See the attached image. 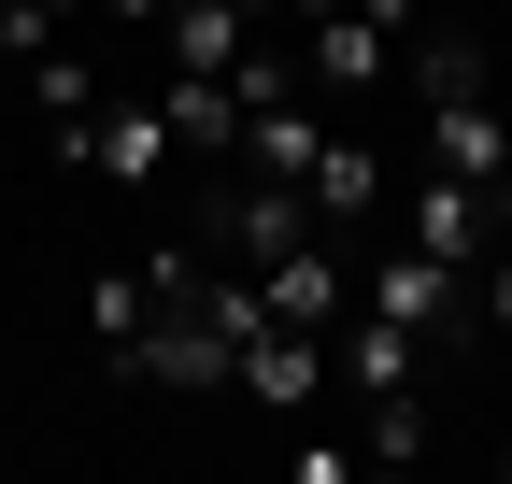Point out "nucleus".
I'll use <instances>...</instances> for the list:
<instances>
[{"instance_id": "obj_4", "label": "nucleus", "mask_w": 512, "mask_h": 484, "mask_svg": "<svg viewBox=\"0 0 512 484\" xmlns=\"http://www.w3.org/2000/svg\"><path fill=\"white\" fill-rule=\"evenodd\" d=\"M256 299H271L285 328H328V314H356V271L328 257V228H299L285 257H256Z\"/></svg>"}, {"instance_id": "obj_3", "label": "nucleus", "mask_w": 512, "mask_h": 484, "mask_svg": "<svg viewBox=\"0 0 512 484\" xmlns=\"http://www.w3.org/2000/svg\"><path fill=\"white\" fill-rule=\"evenodd\" d=\"M200 228H214L200 257H242V271H256V257H285V242H299V228H328V214H313V200L285 186V171H256V186H228Z\"/></svg>"}, {"instance_id": "obj_16", "label": "nucleus", "mask_w": 512, "mask_h": 484, "mask_svg": "<svg viewBox=\"0 0 512 484\" xmlns=\"http://www.w3.org/2000/svg\"><path fill=\"white\" fill-rule=\"evenodd\" d=\"M86 15H128V29H157V15H171V0H86Z\"/></svg>"}, {"instance_id": "obj_9", "label": "nucleus", "mask_w": 512, "mask_h": 484, "mask_svg": "<svg viewBox=\"0 0 512 484\" xmlns=\"http://www.w3.org/2000/svg\"><path fill=\"white\" fill-rule=\"evenodd\" d=\"M157 43H171V72H228V57L256 43V15H228V0H171Z\"/></svg>"}, {"instance_id": "obj_17", "label": "nucleus", "mask_w": 512, "mask_h": 484, "mask_svg": "<svg viewBox=\"0 0 512 484\" xmlns=\"http://www.w3.org/2000/svg\"><path fill=\"white\" fill-rule=\"evenodd\" d=\"M15 72H29V57H15V43H0V100H15Z\"/></svg>"}, {"instance_id": "obj_7", "label": "nucleus", "mask_w": 512, "mask_h": 484, "mask_svg": "<svg viewBox=\"0 0 512 484\" xmlns=\"http://www.w3.org/2000/svg\"><path fill=\"white\" fill-rule=\"evenodd\" d=\"M399 242H427V257H484V242H498V214H484V186H456V171H427V186H413V214H399Z\"/></svg>"}, {"instance_id": "obj_10", "label": "nucleus", "mask_w": 512, "mask_h": 484, "mask_svg": "<svg viewBox=\"0 0 512 484\" xmlns=\"http://www.w3.org/2000/svg\"><path fill=\"white\" fill-rule=\"evenodd\" d=\"M313 143H328V129H313V100H299V86H285V100H242V157H256V171H285V186H299Z\"/></svg>"}, {"instance_id": "obj_13", "label": "nucleus", "mask_w": 512, "mask_h": 484, "mask_svg": "<svg viewBox=\"0 0 512 484\" xmlns=\"http://www.w3.org/2000/svg\"><path fill=\"white\" fill-rule=\"evenodd\" d=\"M342 385H356V399H399V385H413V328L356 314V328H342Z\"/></svg>"}, {"instance_id": "obj_6", "label": "nucleus", "mask_w": 512, "mask_h": 484, "mask_svg": "<svg viewBox=\"0 0 512 484\" xmlns=\"http://www.w3.org/2000/svg\"><path fill=\"white\" fill-rule=\"evenodd\" d=\"M427 157L456 171V186H498V171H512V114H498V86H470V100H427Z\"/></svg>"}, {"instance_id": "obj_15", "label": "nucleus", "mask_w": 512, "mask_h": 484, "mask_svg": "<svg viewBox=\"0 0 512 484\" xmlns=\"http://www.w3.org/2000/svg\"><path fill=\"white\" fill-rule=\"evenodd\" d=\"M143 314H157V285H143V271H100V285H86V328H100V356L143 328Z\"/></svg>"}, {"instance_id": "obj_1", "label": "nucleus", "mask_w": 512, "mask_h": 484, "mask_svg": "<svg viewBox=\"0 0 512 484\" xmlns=\"http://www.w3.org/2000/svg\"><path fill=\"white\" fill-rule=\"evenodd\" d=\"M57 157L72 171H100V186H128V200H157L171 186V129H157V100H100V114H72V129H57Z\"/></svg>"}, {"instance_id": "obj_12", "label": "nucleus", "mask_w": 512, "mask_h": 484, "mask_svg": "<svg viewBox=\"0 0 512 484\" xmlns=\"http://www.w3.org/2000/svg\"><path fill=\"white\" fill-rule=\"evenodd\" d=\"M299 200H313V214H370V200H384V157L328 129V143H313V171H299Z\"/></svg>"}, {"instance_id": "obj_8", "label": "nucleus", "mask_w": 512, "mask_h": 484, "mask_svg": "<svg viewBox=\"0 0 512 484\" xmlns=\"http://www.w3.org/2000/svg\"><path fill=\"white\" fill-rule=\"evenodd\" d=\"M157 129H171V157H228L242 143V86L228 72H171L157 86Z\"/></svg>"}, {"instance_id": "obj_14", "label": "nucleus", "mask_w": 512, "mask_h": 484, "mask_svg": "<svg viewBox=\"0 0 512 484\" xmlns=\"http://www.w3.org/2000/svg\"><path fill=\"white\" fill-rule=\"evenodd\" d=\"M356 413H370V428H356V456H384V470H413V456H427V413H413V385H399V399H356Z\"/></svg>"}, {"instance_id": "obj_5", "label": "nucleus", "mask_w": 512, "mask_h": 484, "mask_svg": "<svg viewBox=\"0 0 512 484\" xmlns=\"http://www.w3.org/2000/svg\"><path fill=\"white\" fill-rule=\"evenodd\" d=\"M228 385H242V399H271V413H313V385H328V342H313V328H285V314H256Z\"/></svg>"}, {"instance_id": "obj_18", "label": "nucleus", "mask_w": 512, "mask_h": 484, "mask_svg": "<svg viewBox=\"0 0 512 484\" xmlns=\"http://www.w3.org/2000/svg\"><path fill=\"white\" fill-rule=\"evenodd\" d=\"M498 470H512V442H498Z\"/></svg>"}, {"instance_id": "obj_19", "label": "nucleus", "mask_w": 512, "mask_h": 484, "mask_svg": "<svg viewBox=\"0 0 512 484\" xmlns=\"http://www.w3.org/2000/svg\"><path fill=\"white\" fill-rule=\"evenodd\" d=\"M498 15H512V0H498Z\"/></svg>"}, {"instance_id": "obj_11", "label": "nucleus", "mask_w": 512, "mask_h": 484, "mask_svg": "<svg viewBox=\"0 0 512 484\" xmlns=\"http://www.w3.org/2000/svg\"><path fill=\"white\" fill-rule=\"evenodd\" d=\"M15 100H29V114H43V129H72V114H100V100H114V86H100V72H86V57H72V43H43V57H29V72H15Z\"/></svg>"}, {"instance_id": "obj_2", "label": "nucleus", "mask_w": 512, "mask_h": 484, "mask_svg": "<svg viewBox=\"0 0 512 484\" xmlns=\"http://www.w3.org/2000/svg\"><path fill=\"white\" fill-rule=\"evenodd\" d=\"M356 314H384V328H456L470 314V271L456 257H427V242H399V257H370V285H356Z\"/></svg>"}]
</instances>
